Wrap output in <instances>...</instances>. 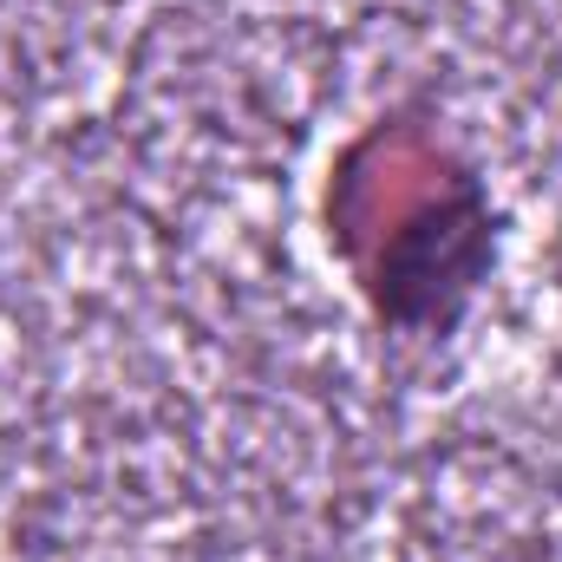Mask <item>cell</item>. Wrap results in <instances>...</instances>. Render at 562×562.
<instances>
[{
  "mask_svg": "<svg viewBox=\"0 0 562 562\" xmlns=\"http://www.w3.org/2000/svg\"><path fill=\"white\" fill-rule=\"evenodd\" d=\"M327 243L386 327L445 334L491 276L497 216L458 144L413 112H386L327 170Z\"/></svg>",
  "mask_w": 562,
  "mask_h": 562,
  "instance_id": "6da1fadb",
  "label": "cell"
}]
</instances>
